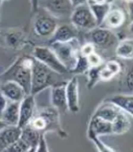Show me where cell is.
Returning a JSON list of instances; mask_svg holds the SVG:
<instances>
[{
  "mask_svg": "<svg viewBox=\"0 0 133 152\" xmlns=\"http://www.w3.org/2000/svg\"><path fill=\"white\" fill-rule=\"evenodd\" d=\"M32 65V56L19 57L3 74L0 75V83L13 81L20 85L27 94H31Z\"/></svg>",
  "mask_w": 133,
  "mask_h": 152,
  "instance_id": "cell-1",
  "label": "cell"
},
{
  "mask_svg": "<svg viewBox=\"0 0 133 152\" xmlns=\"http://www.w3.org/2000/svg\"><path fill=\"white\" fill-rule=\"evenodd\" d=\"M60 76L62 75L48 68L47 66L42 64L35 58H33V65L31 68V94L35 96L48 88L64 83V81H60Z\"/></svg>",
  "mask_w": 133,
  "mask_h": 152,
  "instance_id": "cell-2",
  "label": "cell"
},
{
  "mask_svg": "<svg viewBox=\"0 0 133 152\" xmlns=\"http://www.w3.org/2000/svg\"><path fill=\"white\" fill-rule=\"evenodd\" d=\"M30 125L39 131L41 134L56 131L61 134L62 127L60 125L59 111L53 107L43 108L31 119Z\"/></svg>",
  "mask_w": 133,
  "mask_h": 152,
  "instance_id": "cell-3",
  "label": "cell"
},
{
  "mask_svg": "<svg viewBox=\"0 0 133 152\" xmlns=\"http://www.w3.org/2000/svg\"><path fill=\"white\" fill-rule=\"evenodd\" d=\"M50 48L54 51L60 62L63 64L69 72L74 66L79 54L80 42L75 38L69 42H55L50 44Z\"/></svg>",
  "mask_w": 133,
  "mask_h": 152,
  "instance_id": "cell-4",
  "label": "cell"
},
{
  "mask_svg": "<svg viewBox=\"0 0 133 152\" xmlns=\"http://www.w3.org/2000/svg\"><path fill=\"white\" fill-rule=\"evenodd\" d=\"M86 40L87 42L92 43L95 48H99L101 50H109L116 47L119 38L112 30L97 26L93 30L87 31Z\"/></svg>",
  "mask_w": 133,
  "mask_h": 152,
  "instance_id": "cell-5",
  "label": "cell"
},
{
  "mask_svg": "<svg viewBox=\"0 0 133 152\" xmlns=\"http://www.w3.org/2000/svg\"><path fill=\"white\" fill-rule=\"evenodd\" d=\"M70 23L78 31H89L96 28L97 22L88 3H85L73 8L70 14Z\"/></svg>",
  "mask_w": 133,
  "mask_h": 152,
  "instance_id": "cell-6",
  "label": "cell"
},
{
  "mask_svg": "<svg viewBox=\"0 0 133 152\" xmlns=\"http://www.w3.org/2000/svg\"><path fill=\"white\" fill-rule=\"evenodd\" d=\"M34 14L35 17L33 20V31L39 37L50 38L59 25L58 19L52 16L43 9H38V11Z\"/></svg>",
  "mask_w": 133,
  "mask_h": 152,
  "instance_id": "cell-7",
  "label": "cell"
},
{
  "mask_svg": "<svg viewBox=\"0 0 133 152\" xmlns=\"http://www.w3.org/2000/svg\"><path fill=\"white\" fill-rule=\"evenodd\" d=\"M32 57L61 75H65L69 72L68 69L61 63L54 51L50 47H35L33 50Z\"/></svg>",
  "mask_w": 133,
  "mask_h": 152,
  "instance_id": "cell-8",
  "label": "cell"
},
{
  "mask_svg": "<svg viewBox=\"0 0 133 152\" xmlns=\"http://www.w3.org/2000/svg\"><path fill=\"white\" fill-rule=\"evenodd\" d=\"M38 7L57 19L69 18L74 8L69 0H39Z\"/></svg>",
  "mask_w": 133,
  "mask_h": 152,
  "instance_id": "cell-9",
  "label": "cell"
},
{
  "mask_svg": "<svg viewBox=\"0 0 133 152\" xmlns=\"http://www.w3.org/2000/svg\"><path fill=\"white\" fill-rule=\"evenodd\" d=\"M35 98L31 94H27L19 103V121L18 126L23 127L30 124L35 115Z\"/></svg>",
  "mask_w": 133,
  "mask_h": 152,
  "instance_id": "cell-10",
  "label": "cell"
},
{
  "mask_svg": "<svg viewBox=\"0 0 133 152\" xmlns=\"http://www.w3.org/2000/svg\"><path fill=\"white\" fill-rule=\"evenodd\" d=\"M66 98L68 110L72 113H77L80 110L79 99V82L78 78L74 76L66 84Z\"/></svg>",
  "mask_w": 133,
  "mask_h": 152,
  "instance_id": "cell-11",
  "label": "cell"
},
{
  "mask_svg": "<svg viewBox=\"0 0 133 152\" xmlns=\"http://www.w3.org/2000/svg\"><path fill=\"white\" fill-rule=\"evenodd\" d=\"M113 134L112 124L104 121L96 116H92L88 124V137L89 140H92L93 138L101 137L104 135H110Z\"/></svg>",
  "mask_w": 133,
  "mask_h": 152,
  "instance_id": "cell-12",
  "label": "cell"
},
{
  "mask_svg": "<svg viewBox=\"0 0 133 152\" xmlns=\"http://www.w3.org/2000/svg\"><path fill=\"white\" fill-rule=\"evenodd\" d=\"M66 82L54 85L50 87V104L59 111V113H64L68 110L66 98Z\"/></svg>",
  "mask_w": 133,
  "mask_h": 152,
  "instance_id": "cell-13",
  "label": "cell"
},
{
  "mask_svg": "<svg viewBox=\"0 0 133 152\" xmlns=\"http://www.w3.org/2000/svg\"><path fill=\"white\" fill-rule=\"evenodd\" d=\"M79 31L72 24H62L58 25L55 31L49 38V45L55 42H69L75 38H78Z\"/></svg>",
  "mask_w": 133,
  "mask_h": 152,
  "instance_id": "cell-14",
  "label": "cell"
},
{
  "mask_svg": "<svg viewBox=\"0 0 133 152\" xmlns=\"http://www.w3.org/2000/svg\"><path fill=\"white\" fill-rule=\"evenodd\" d=\"M0 92L11 102H20L27 93L20 85L13 81H6L0 85Z\"/></svg>",
  "mask_w": 133,
  "mask_h": 152,
  "instance_id": "cell-15",
  "label": "cell"
},
{
  "mask_svg": "<svg viewBox=\"0 0 133 152\" xmlns=\"http://www.w3.org/2000/svg\"><path fill=\"white\" fill-rule=\"evenodd\" d=\"M126 21V12L123 9L112 7L107 12L106 17H104L103 23L100 26L104 28H109V30H115L120 28Z\"/></svg>",
  "mask_w": 133,
  "mask_h": 152,
  "instance_id": "cell-16",
  "label": "cell"
},
{
  "mask_svg": "<svg viewBox=\"0 0 133 152\" xmlns=\"http://www.w3.org/2000/svg\"><path fill=\"white\" fill-rule=\"evenodd\" d=\"M21 127L18 126H6L0 130V151H5L20 138Z\"/></svg>",
  "mask_w": 133,
  "mask_h": 152,
  "instance_id": "cell-17",
  "label": "cell"
},
{
  "mask_svg": "<svg viewBox=\"0 0 133 152\" xmlns=\"http://www.w3.org/2000/svg\"><path fill=\"white\" fill-rule=\"evenodd\" d=\"M121 111H122L121 109H119L113 104L107 101H104L102 104H100L97 107L93 115L102 119L104 121H107L112 124L115 121V119L117 118V116Z\"/></svg>",
  "mask_w": 133,
  "mask_h": 152,
  "instance_id": "cell-18",
  "label": "cell"
},
{
  "mask_svg": "<svg viewBox=\"0 0 133 152\" xmlns=\"http://www.w3.org/2000/svg\"><path fill=\"white\" fill-rule=\"evenodd\" d=\"M107 102L113 104L122 111L133 116V96L131 94H117L109 97Z\"/></svg>",
  "mask_w": 133,
  "mask_h": 152,
  "instance_id": "cell-19",
  "label": "cell"
},
{
  "mask_svg": "<svg viewBox=\"0 0 133 152\" xmlns=\"http://www.w3.org/2000/svg\"><path fill=\"white\" fill-rule=\"evenodd\" d=\"M41 133L36 130L34 127H32L30 124H28L25 126L21 127L20 138L30 146L31 152L36 151V147L38 145Z\"/></svg>",
  "mask_w": 133,
  "mask_h": 152,
  "instance_id": "cell-20",
  "label": "cell"
},
{
  "mask_svg": "<svg viewBox=\"0 0 133 152\" xmlns=\"http://www.w3.org/2000/svg\"><path fill=\"white\" fill-rule=\"evenodd\" d=\"M4 41L6 45L12 50H20L26 43L24 33L18 30H10L4 35Z\"/></svg>",
  "mask_w": 133,
  "mask_h": 152,
  "instance_id": "cell-21",
  "label": "cell"
},
{
  "mask_svg": "<svg viewBox=\"0 0 133 152\" xmlns=\"http://www.w3.org/2000/svg\"><path fill=\"white\" fill-rule=\"evenodd\" d=\"M20 103V102H19ZM19 103L9 101L1 119L7 126H17L19 121Z\"/></svg>",
  "mask_w": 133,
  "mask_h": 152,
  "instance_id": "cell-22",
  "label": "cell"
},
{
  "mask_svg": "<svg viewBox=\"0 0 133 152\" xmlns=\"http://www.w3.org/2000/svg\"><path fill=\"white\" fill-rule=\"evenodd\" d=\"M132 116L128 115L127 113L121 111L119 115L112 123L113 134H123L130 129Z\"/></svg>",
  "mask_w": 133,
  "mask_h": 152,
  "instance_id": "cell-23",
  "label": "cell"
},
{
  "mask_svg": "<svg viewBox=\"0 0 133 152\" xmlns=\"http://www.w3.org/2000/svg\"><path fill=\"white\" fill-rule=\"evenodd\" d=\"M115 53L122 59L131 60L133 58L132 38H125V39L119 41L115 47Z\"/></svg>",
  "mask_w": 133,
  "mask_h": 152,
  "instance_id": "cell-24",
  "label": "cell"
},
{
  "mask_svg": "<svg viewBox=\"0 0 133 152\" xmlns=\"http://www.w3.org/2000/svg\"><path fill=\"white\" fill-rule=\"evenodd\" d=\"M91 12L93 13V15L96 19L97 25L100 26L103 23L104 17H106L107 12L110 9V4L107 3H103V4H88Z\"/></svg>",
  "mask_w": 133,
  "mask_h": 152,
  "instance_id": "cell-25",
  "label": "cell"
},
{
  "mask_svg": "<svg viewBox=\"0 0 133 152\" xmlns=\"http://www.w3.org/2000/svg\"><path fill=\"white\" fill-rule=\"evenodd\" d=\"M88 69H89V66L87 61V57H85L81 54H78L76 63L69 72L73 73V74H82V73L87 72Z\"/></svg>",
  "mask_w": 133,
  "mask_h": 152,
  "instance_id": "cell-26",
  "label": "cell"
},
{
  "mask_svg": "<svg viewBox=\"0 0 133 152\" xmlns=\"http://www.w3.org/2000/svg\"><path fill=\"white\" fill-rule=\"evenodd\" d=\"M102 66L103 65L99 66H92V68H89L88 69V88H92L100 81V70H101Z\"/></svg>",
  "mask_w": 133,
  "mask_h": 152,
  "instance_id": "cell-27",
  "label": "cell"
},
{
  "mask_svg": "<svg viewBox=\"0 0 133 152\" xmlns=\"http://www.w3.org/2000/svg\"><path fill=\"white\" fill-rule=\"evenodd\" d=\"M5 151H10V152H31L30 146H28L25 142H24L21 138H19L18 140H16L13 142L12 145H11L9 147H7Z\"/></svg>",
  "mask_w": 133,
  "mask_h": 152,
  "instance_id": "cell-28",
  "label": "cell"
},
{
  "mask_svg": "<svg viewBox=\"0 0 133 152\" xmlns=\"http://www.w3.org/2000/svg\"><path fill=\"white\" fill-rule=\"evenodd\" d=\"M87 61L88 63L89 68H92V66H99L104 64L102 56L95 51H93L92 53H90L87 56Z\"/></svg>",
  "mask_w": 133,
  "mask_h": 152,
  "instance_id": "cell-29",
  "label": "cell"
},
{
  "mask_svg": "<svg viewBox=\"0 0 133 152\" xmlns=\"http://www.w3.org/2000/svg\"><path fill=\"white\" fill-rule=\"evenodd\" d=\"M104 66H106V68L110 71V72L113 73L114 76H116L117 74H119L121 72V69H122V66H121V64L119 63L118 61H115V60H109L107 61V63H104Z\"/></svg>",
  "mask_w": 133,
  "mask_h": 152,
  "instance_id": "cell-30",
  "label": "cell"
},
{
  "mask_svg": "<svg viewBox=\"0 0 133 152\" xmlns=\"http://www.w3.org/2000/svg\"><path fill=\"white\" fill-rule=\"evenodd\" d=\"M95 49H96V48L94 47V45L92 44V43L87 42V43H85L83 46H80L79 54L83 55L85 57H87L88 54L92 53L93 51H95Z\"/></svg>",
  "mask_w": 133,
  "mask_h": 152,
  "instance_id": "cell-31",
  "label": "cell"
},
{
  "mask_svg": "<svg viewBox=\"0 0 133 152\" xmlns=\"http://www.w3.org/2000/svg\"><path fill=\"white\" fill-rule=\"evenodd\" d=\"M91 141L95 144V145H96L97 149H98L99 151H102V152H110V151H114V149H112L110 146L107 145L104 142H102L101 139H100V137L93 138V139H92Z\"/></svg>",
  "mask_w": 133,
  "mask_h": 152,
  "instance_id": "cell-32",
  "label": "cell"
},
{
  "mask_svg": "<svg viewBox=\"0 0 133 152\" xmlns=\"http://www.w3.org/2000/svg\"><path fill=\"white\" fill-rule=\"evenodd\" d=\"M45 135L46 134L40 135L39 142H38V145L36 147V151H49V147H48V145H47Z\"/></svg>",
  "mask_w": 133,
  "mask_h": 152,
  "instance_id": "cell-33",
  "label": "cell"
},
{
  "mask_svg": "<svg viewBox=\"0 0 133 152\" xmlns=\"http://www.w3.org/2000/svg\"><path fill=\"white\" fill-rule=\"evenodd\" d=\"M125 83L127 89L129 90V92L132 91V86H133V80H132V71L131 69L128 70V72L126 75V79H125Z\"/></svg>",
  "mask_w": 133,
  "mask_h": 152,
  "instance_id": "cell-34",
  "label": "cell"
},
{
  "mask_svg": "<svg viewBox=\"0 0 133 152\" xmlns=\"http://www.w3.org/2000/svg\"><path fill=\"white\" fill-rule=\"evenodd\" d=\"M8 99L4 96V95L0 92V118L2 116V113L3 111L5 110V108H6L7 104H8Z\"/></svg>",
  "mask_w": 133,
  "mask_h": 152,
  "instance_id": "cell-35",
  "label": "cell"
},
{
  "mask_svg": "<svg viewBox=\"0 0 133 152\" xmlns=\"http://www.w3.org/2000/svg\"><path fill=\"white\" fill-rule=\"evenodd\" d=\"M31 1V10L32 13H35L39 7H38V3H39V0H30Z\"/></svg>",
  "mask_w": 133,
  "mask_h": 152,
  "instance_id": "cell-36",
  "label": "cell"
},
{
  "mask_svg": "<svg viewBox=\"0 0 133 152\" xmlns=\"http://www.w3.org/2000/svg\"><path fill=\"white\" fill-rule=\"evenodd\" d=\"M69 1H70L71 4H72L73 7H76V6H79V5L87 3L88 0H69Z\"/></svg>",
  "mask_w": 133,
  "mask_h": 152,
  "instance_id": "cell-37",
  "label": "cell"
},
{
  "mask_svg": "<svg viewBox=\"0 0 133 152\" xmlns=\"http://www.w3.org/2000/svg\"><path fill=\"white\" fill-rule=\"evenodd\" d=\"M88 4H103L107 3V0H88Z\"/></svg>",
  "mask_w": 133,
  "mask_h": 152,
  "instance_id": "cell-38",
  "label": "cell"
},
{
  "mask_svg": "<svg viewBox=\"0 0 133 152\" xmlns=\"http://www.w3.org/2000/svg\"><path fill=\"white\" fill-rule=\"evenodd\" d=\"M6 126H7L6 124H5V123L3 122V120H2V119L0 118V130H1L2 128H4V127Z\"/></svg>",
  "mask_w": 133,
  "mask_h": 152,
  "instance_id": "cell-39",
  "label": "cell"
},
{
  "mask_svg": "<svg viewBox=\"0 0 133 152\" xmlns=\"http://www.w3.org/2000/svg\"><path fill=\"white\" fill-rule=\"evenodd\" d=\"M2 3H3V1H2V0H0V7L2 6Z\"/></svg>",
  "mask_w": 133,
  "mask_h": 152,
  "instance_id": "cell-40",
  "label": "cell"
},
{
  "mask_svg": "<svg viewBox=\"0 0 133 152\" xmlns=\"http://www.w3.org/2000/svg\"><path fill=\"white\" fill-rule=\"evenodd\" d=\"M125 1H128V2H130V1H131V0H125Z\"/></svg>",
  "mask_w": 133,
  "mask_h": 152,
  "instance_id": "cell-41",
  "label": "cell"
},
{
  "mask_svg": "<svg viewBox=\"0 0 133 152\" xmlns=\"http://www.w3.org/2000/svg\"><path fill=\"white\" fill-rule=\"evenodd\" d=\"M2 1H7V0H2Z\"/></svg>",
  "mask_w": 133,
  "mask_h": 152,
  "instance_id": "cell-42",
  "label": "cell"
},
{
  "mask_svg": "<svg viewBox=\"0 0 133 152\" xmlns=\"http://www.w3.org/2000/svg\"><path fill=\"white\" fill-rule=\"evenodd\" d=\"M0 34H1V32H0Z\"/></svg>",
  "mask_w": 133,
  "mask_h": 152,
  "instance_id": "cell-43",
  "label": "cell"
}]
</instances>
